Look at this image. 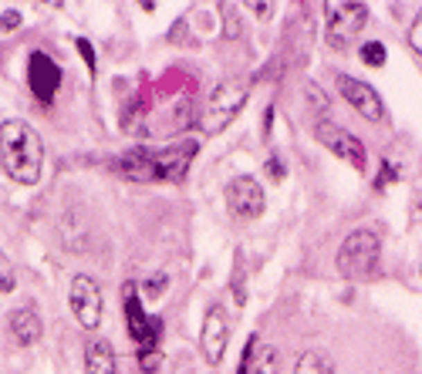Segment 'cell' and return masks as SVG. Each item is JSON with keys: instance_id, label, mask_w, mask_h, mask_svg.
<instances>
[{"instance_id": "cell-1", "label": "cell", "mask_w": 422, "mask_h": 374, "mask_svg": "<svg viewBox=\"0 0 422 374\" xmlns=\"http://www.w3.org/2000/svg\"><path fill=\"white\" fill-rule=\"evenodd\" d=\"M0 162L3 172L21 186H37L41 182V166H44V145L34 125L24 118H7L0 125Z\"/></svg>"}, {"instance_id": "cell-2", "label": "cell", "mask_w": 422, "mask_h": 374, "mask_svg": "<svg viewBox=\"0 0 422 374\" xmlns=\"http://www.w3.org/2000/svg\"><path fill=\"white\" fill-rule=\"evenodd\" d=\"M200 152V145L193 139H186L179 145H169V149H129L122 155V172L135 179V182H179L189 172V162L193 155Z\"/></svg>"}, {"instance_id": "cell-3", "label": "cell", "mask_w": 422, "mask_h": 374, "mask_svg": "<svg viewBox=\"0 0 422 374\" xmlns=\"http://www.w3.org/2000/svg\"><path fill=\"white\" fill-rule=\"evenodd\" d=\"M378 256H382V240H378V233L369 229V226H362V229H355V233L344 236L342 249H338V256H335V267H338V274L348 276V280H362V276L375 274Z\"/></svg>"}, {"instance_id": "cell-4", "label": "cell", "mask_w": 422, "mask_h": 374, "mask_svg": "<svg viewBox=\"0 0 422 374\" xmlns=\"http://www.w3.org/2000/svg\"><path fill=\"white\" fill-rule=\"evenodd\" d=\"M247 81H234V78H227V81H220L216 88L210 91V98L203 105V115H200V128L206 132V135H216V132H223L227 125L234 122L240 115V108L247 105Z\"/></svg>"}, {"instance_id": "cell-5", "label": "cell", "mask_w": 422, "mask_h": 374, "mask_svg": "<svg viewBox=\"0 0 422 374\" xmlns=\"http://www.w3.org/2000/svg\"><path fill=\"white\" fill-rule=\"evenodd\" d=\"M369 21V7L365 3H351V0H331V3H324V34H328V44L331 48H348L355 37H358V30L365 27Z\"/></svg>"}, {"instance_id": "cell-6", "label": "cell", "mask_w": 422, "mask_h": 374, "mask_svg": "<svg viewBox=\"0 0 422 374\" xmlns=\"http://www.w3.org/2000/svg\"><path fill=\"white\" fill-rule=\"evenodd\" d=\"M71 314H75V321H78L85 330H95V327L102 324V310H105V303H102V290H98V283L91 280L88 274H78L71 280Z\"/></svg>"}, {"instance_id": "cell-7", "label": "cell", "mask_w": 422, "mask_h": 374, "mask_svg": "<svg viewBox=\"0 0 422 374\" xmlns=\"http://www.w3.org/2000/svg\"><path fill=\"white\" fill-rule=\"evenodd\" d=\"M315 139L321 142V145H328L338 159H348L358 172H365V166H369V162H365V145H362L351 132L338 128V125L328 122V118H317L315 122Z\"/></svg>"}, {"instance_id": "cell-8", "label": "cell", "mask_w": 422, "mask_h": 374, "mask_svg": "<svg viewBox=\"0 0 422 374\" xmlns=\"http://www.w3.org/2000/svg\"><path fill=\"white\" fill-rule=\"evenodd\" d=\"M122 307H125V324H129V337L142 348H156L159 344V321L156 317H146L142 310V300L135 294V283L129 280L122 287Z\"/></svg>"}, {"instance_id": "cell-9", "label": "cell", "mask_w": 422, "mask_h": 374, "mask_svg": "<svg viewBox=\"0 0 422 374\" xmlns=\"http://www.w3.org/2000/svg\"><path fill=\"white\" fill-rule=\"evenodd\" d=\"M338 91H342V98L362 118H369V122H382L385 118V105H382L378 91L371 88L369 81H358V78H351V75H338Z\"/></svg>"}, {"instance_id": "cell-10", "label": "cell", "mask_w": 422, "mask_h": 374, "mask_svg": "<svg viewBox=\"0 0 422 374\" xmlns=\"http://www.w3.org/2000/svg\"><path fill=\"white\" fill-rule=\"evenodd\" d=\"M27 81H30L34 98L51 105L58 88H61V68L54 64V57H48L44 51H34L30 61H27Z\"/></svg>"}, {"instance_id": "cell-11", "label": "cell", "mask_w": 422, "mask_h": 374, "mask_svg": "<svg viewBox=\"0 0 422 374\" xmlns=\"http://www.w3.org/2000/svg\"><path fill=\"white\" fill-rule=\"evenodd\" d=\"M227 341H230V321H227L223 307H210L206 317H203V330H200V350H203L206 364H220L223 361Z\"/></svg>"}, {"instance_id": "cell-12", "label": "cell", "mask_w": 422, "mask_h": 374, "mask_svg": "<svg viewBox=\"0 0 422 374\" xmlns=\"http://www.w3.org/2000/svg\"><path fill=\"white\" fill-rule=\"evenodd\" d=\"M227 202L230 209L243 216V220H257L264 213V189L254 175H237L230 186H227Z\"/></svg>"}, {"instance_id": "cell-13", "label": "cell", "mask_w": 422, "mask_h": 374, "mask_svg": "<svg viewBox=\"0 0 422 374\" xmlns=\"http://www.w3.org/2000/svg\"><path fill=\"white\" fill-rule=\"evenodd\" d=\"M10 334L30 348V344H37L41 341V317L34 314V307H17L14 314H10Z\"/></svg>"}, {"instance_id": "cell-14", "label": "cell", "mask_w": 422, "mask_h": 374, "mask_svg": "<svg viewBox=\"0 0 422 374\" xmlns=\"http://www.w3.org/2000/svg\"><path fill=\"white\" fill-rule=\"evenodd\" d=\"M85 371L88 374H115V350L105 337L85 344Z\"/></svg>"}, {"instance_id": "cell-15", "label": "cell", "mask_w": 422, "mask_h": 374, "mask_svg": "<svg viewBox=\"0 0 422 374\" xmlns=\"http://www.w3.org/2000/svg\"><path fill=\"white\" fill-rule=\"evenodd\" d=\"M294 374H335V364L324 350H304L294 364Z\"/></svg>"}, {"instance_id": "cell-16", "label": "cell", "mask_w": 422, "mask_h": 374, "mask_svg": "<svg viewBox=\"0 0 422 374\" xmlns=\"http://www.w3.org/2000/svg\"><path fill=\"white\" fill-rule=\"evenodd\" d=\"M277 371H281V350L261 348L257 361H254V374H277Z\"/></svg>"}, {"instance_id": "cell-17", "label": "cell", "mask_w": 422, "mask_h": 374, "mask_svg": "<svg viewBox=\"0 0 422 374\" xmlns=\"http://www.w3.org/2000/svg\"><path fill=\"white\" fill-rule=\"evenodd\" d=\"M385 61H389V51L382 41H365L362 44V64H369V68H385Z\"/></svg>"}, {"instance_id": "cell-18", "label": "cell", "mask_w": 422, "mask_h": 374, "mask_svg": "<svg viewBox=\"0 0 422 374\" xmlns=\"http://www.w3.org/2000/svg\"><path fill=\"white\" fill-rule=\"evenodd\" d=\"M159 364H162V354H159L156 348H142V350H139V368H142V374H156Z\"/></svg>"}, {"instance_id": "cell-19", "label": "cell", "mask_w": 422, "mask_h": 374, "mask_svg": "<svg viewBox=\"0 0 422 374\" xmlns=\"http://www.w3.org/2000/svg\"><path fill=\"white\" fill-rule=\"evenodd\" d=\"M17 287V274H14V267H10V260L0 253V294H10Z\"/></svg>"}, {"instance_id": "cell-20", "label": "cell", "mask_w": 422, "mask_h": 374, "mask_svg": "<svg viewBox=\"0 0 422 374\" xmlns=\"http://www.w3.org/2000/svg\"><path fill=\"white\" fill-rule=\"evenodd\" d=\"M75 48H78V54L85 57V64H88V71L95 75V68H98V61H95V51H91V41L88 37H78L75 41Z\"/></svg>"}, {"instance_id": "cell-21", "label": "cell", "mask_w": 422, "mask_h": 374, "mask_svg": "<svg viewBox=\"0 0 422 374\" xmlns=\"http://www.w3.org/2000/svg\"><path fill=\"white\" fill-rule=\"evenodd\" d=\"M392 179H398V166H392V162L385 159V162H382V172H378V179H375V186H378V189H385Z\"/></svg>"}, {"instance_id": "cell-22", "label": "cell", "mask_w": 422, "mask_h": 374, "mask_svg": "<svg viewBox=\"0 0 422 374\" xmlns=\"http://www.w3.org/2000/svg\"><path fill=\"white\" fill-rule=\"evenodd\" d=\"M409 44H412V51H419L422 54V10L416 14V21H412V27H409Z\"/></svg>"}, {"instance_id": "cell-23", "label": "cell", "mask_w": 422, "mask_h": 374, "mask_svg": "<svg viewBox=\"0 0 422 374\" xmlns=\"http://www.w3.org/2000/svg\"><path fill=\"white\" fill-rule=\"evenodd\" d=\"M254 350H257V337H250V341H247V348H243V357H240L237 374H250V361H254Z\"/></svg>"}, {"instance_id": "cell-24", "label": "cell", "mask_w": 422, "mask_h": 374, "mask_svg": "<svg viewBox=\"0 0 422 374\" xmlns=\"http://www.w3.org/2000/svg\"><path fill=\"white\" fill-rule=\"evenodd\" d=\"M17 27H21V14L7 10V14L0 17V30H3V34H10V30H17Z\"/></svg>"}, {"instance_id": "cell-25", "label": "cell", "mask_w": 422, "mask_h": 374, "mask_svg": "<svg viewBox=\"0 0 422 374\" xmlns=\"http://www.w3.org/2000/svg\"><path fill=\"white\" fill-rule=\"evenodd\" d=\"M162 290H166V276L162 274L152 276V280L146 283V297H162Z\"/></svg>"}, {"instance_id": "cell-26", "label": "cell", "mask_w": 422, "mask_h": 374, "mask_svg": "<svg viewBox=\"0 0 422 374\" xmlns=\"http://www.w3.org/2000/svg\"><path fill=\"white\" fill-rule=\"evenodd\" d=\"M304 91H308V98H311V101H317V108H321V112H324V108H328V98H324V95H321V88H317V84H308V88H304Z\"/></svg>"}, {"instance_id": "cell-27", "label": "cell", "mask_w": 422, "mask_h": 374, "mask_svg": "<svg viewBox=\"0 0 422 374\" xmlns=\"http://www.w3.org/2000/svg\"><path fill=\"white\" fill-rule=\"evenodd\" d=\"M267 175L270 179H284V166H281V159L274 155V159H267Z\"/></svg>"}, {"instance_id": "cell-28", "label": "cell", "mask_w": 422, "mask_h": 374, "mask_svg": "<svg viewBox=\"0 0 422 374\" xmlns=\"http://www.w3.org/2000/svg\"><path fill=\"white\" fill-rule=\"evenodd\" d=\"M250 10H254L257 17H270V10H274V3H250Z\"/></svg>"}]
</instances>
